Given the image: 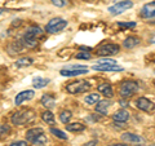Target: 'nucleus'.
I'll return each mask as SVG.
<instances>
[{
    "label": "nucleus",
    "mask_w": 155,
    "mask_h": 146,
    "mask_svg": "<svg viewBox=\"0 0 155 146\" xmlns=\"http://www.w3.org/2000/svg\"><path fill=\"white\" fill-rule=\"evenodd\" d=\"M44 35L43 32L41 27L39 26H30L26 28V32L23 35V39H22V43L23 45L27 47V48H34L38 45V39L41 38Z\"/></svg>",
    "instance_id": "obj_1"
},
{
    "label": "nucleus",
    "mask_w": 155,
    "mask_h": 146,
    "mask_svg": "<svg viewBox=\"0 0 155 146\" xmlns=\"http://www.w3.org/2000/svg\"><path fill=\"white\" fill-rule=\"evenodd\" d=\"M120 52V47L118 44H114V43H106L102 44L101 47L97 48L96 55L101 56V57H109V56H115Z\"/></svg>",
    "instance_id": "obj_6"
},
{
    "label": "nucleus",
    "mask_w": 155,
    "mask_h": 146,
    "mask_svg": "<svg viewBox=\"0 0 155 146\" xmlns=\"http://www.w3.org/2000/svg\"><path fill=\"white\" fill-rule=\"evenodd\" d=\"M93 70L96 71H105V72H119L123 71L124 67L116 65H110V64H96L93 66Z\"/></svg>",
    "instance_id": "obj_11"
},
{
    "label": "nucleus",
    "mask_w": 155,
    "mask_h": 146,
    "mask_svg": "<svg viewBox=\"0 0 155 146\" xmlns=\"http://www.w3.org/2000/svg\"><path fill=\"white\" fill-rule=\"evenodd\" d=\"M138 91V84L133 80H127V81H123L122 85H120V96H122V98L127 100L129 97H132L136 92Z\"/></svg>",
    "instance_id": "obj_5"
},
{
    "label": "nucleus",
    "mask_w": 155,
    "mask_h": 146,
    "mask_svg": "<svg viewBox=\"0 0 155 146\" xmlns=\"http://www.w3.org/2000/svg\"><path fill=\"white\" fill-rule=\"evenodd\" d=\"M150 44H155V34L151 38H150Z\"/></svg>",
    "instance_id": "obj_36"
},
{
    "label": "nucleus",
    "mask_w": 155,
    "mask_h": 146,
    "mask_svg": "<svg viewBox=\"0 0 155 146\" xmlns=\"http://www.w3.org/2000/svg\"><path fill=\"white\" fill-rule=\"evenodd\" d=\"M118 26L122 27V28H133L136 27V22H125V21H122V22H118Z\"/></svg>",
    "instance_id": "obj_29"
},
{
    "label": "nucleus",
    "mask_w": 155,
    "mask_h": 146,
    "mask_svg": "<svg viewBox=\"0 0 155 146\" xmlns=\"http://www.w3.org/2000/svg\"><path fill=\"white\" fill-rule=\"evenodd\" d=\"M142 18H155V2L147 3L141 8L140 12Z\"/></svg>",
    "instance_id": "obj_13"
},
{
    "label": "nucleus",
    "mask_w": 155,
    "mask_h": 146,
    "mask_svg": "<svg viewBox=\"0 0 155 146\" xmlns=\"http://www.w3.org/2000/svg\"><path fill=\"white\" fill-rule=\"evenodd\" d=\"M40 102L47 110H51L54 108L56 98H54V96H52L51 93H45V95H43V97L40 98Z\"/></svg>",
    "instance_id": "obj_14"
},
{
    "label": "nucleus",
    "mask_w": 155,
    "mask_h": 146,
    "mask_svg": "<svg viewBox=\"0 0 155 146\" xmlns=\"http://www.w3.org/2000/svg\"><path fill=\"white\" fill-rule=\"evenodd\" d=\"M149 146H155V145H149Z\"/></svg>",
    "instance_id": "obj_39"
},
{
    "label": "nucleus",
    "mask_w": 155,
    "mask_h": 146,
    "mask_svg": "<svg viewBox=\"0 0 155 146\" xmlns=\"http://www.w3.org/2000/svg\"><path fill=\"white\" fill-rule=\"evenodd\" d=\"M96 145H97V141H96V140H93V141H89V142L84 144L83 146H96Z\"/></svg>",
    "instance_id": "obj_34"
},
{
    "label": "nucleus",
    "mask_w": 155,
    "mask_h": 146,
    "mask_svg": "<svg viewBox=\"0 0 155 146\" xmlns=\"http://www.w3.org/2000/svg\"><path fill=\"white\" fill-rule=\"evenodd\" d=\"M49 79H47V78H40V76H36L32 79V87L36 89H41L44 88V87H47L48 84H49Z\"/></svg>",
    "instance_id": "obj_20"
},
{
    "label": "nucleus",
    "mask_w": 155,
    "mask_h": 146,
    "mask_svg": "<svg viewBox=\"0 0 155 146\" xmlns=\"http://www.w3.org/2000/svg\"><path fill=\"white\" fill-rule=\"evenodd\" d=\"M66 26H67V21H66V19L60 18V17L52 18L51 21L47 23L45 31L48 34H57V32L62 31L64 28H66Z\"/></svg>",
    "instance_id": "obj_7"
},
{
    "label": "nucleus",
    "mask_w": 155,
    "mask_h": 146,
    "mask_svg": "<svg viewBox=\"0 0 155 146\" xmlns=\"http://www.w3.org/2000/svg\"><path fill=\"white\" fill-rule=\"evenodd\" d=\"M120 140L127 145H142L143 144V138L140 134L136 133H130V132H125L120 136Z\"/></svg>",
    "instance_id": "obj_9"
},
{
    "label": "nucleus",
    "mask_w": 155,
    "mask_h": 146,
    "mask_svg": "<svg viewBox=\"0 0 155 146\" xmlns=\"http://www.w3.org/2000/svg\"><path fill=\"white\" fill-rule=\"evenodd\" d=\"M136 106L137 109L145 111V113H151V111L155 110V104L153 101H150L149 98H145V97H140L136 101Z\"/></svg>",
    "instance_id": "obj_10"
},
{
    "label": "nucleus",
    "mask_w": 155,
    "mask_h": 146,
    "mask_svg": "<svg viewBox=\"0 0 155 146\" xmlns=\"http://www.w3.org/2000/svg\"><path fill=\"white\" fill-rule=\"evenodd\" d=\"M32 64H34V60L31 57H23L14 62V66L16 67H27V66H31Z\"/></svg>",
    "instance_id": "obj_23"
},
{
    "label": "nucleus",
    "mask_w": 155,
    "mask_h": 146,
    "mask_svg": "<svg viewBox=\"0 0 155 146\" xmlns=\"http://www.w3.org/2000/svg\"><path fill=\"white\" fill-rule=\"evenodd\" d=\"M110 101L109 100H101L98 104L96 105V111L98 114H101V115H106L107 114V111H109V109H110Z\"/></svg>",
    "instance_id": "obj_16"
},
{
    "label": "nucleus",
    "mask_w": 155,
    "mask_h": 146,
    "mask_svg": "<svg viewBox=\"0 0 155 146\" xmlns=\"http://www.w3.org/2000/svg\"><path fill=\"white\" fill-rule=\"evenodd\" d=\"M51 133L52 134H54L57 138H60V140H67V134L64 132V131H61V129H57V128H51Z\"/></svg>",
    "instance_id": "obj_26"
},
{
    "label": "nucleus",
    "mask_w": 155,
    "mask_h": 146,
    "mask_svg": "<svg viewBox=\"0 0 155 146\" xmlns=\"http://www.w3.org/2000/svg\"><path fill=\"white\" fill-rule=\"evenodd\" d=\"M89 72V69L87 66H83V65H69L66 66L65 69H62L60 71V74L62 76H78V75H84V74H88Z\"/></svg>",
    "instance_id": "obj_3"
},
{
    "label": "nucleus",
    "mask_w": 155,
    "mask_h": 146,
    "mask_svg": "<svg viewBox=\"0 0 155 146\" xmlns=\"http://www.w3.org/2000/svg\"><path fill=\"white\" fill-rule=\"evenodd\" d=\"M2 13H3V11H2V9H0V16H2Z\"/></svg>",
    "instance_id": "obj_38"
},
{
    "label": "nucleus",
    "mask_w": 155,
    "mask_h": 146,
    "mask_svg": "<svg viewBox=\"0 0 155 146\" xmlns=\"http://www.w3.org/2000/svg\"><path fill=\"white\" fill-rule=\"evenodd\" d=\"M113 119L114 121H118V123H125L128 119H129V113L127 110H119V111H116V113L113 115Z\"/></svg>",
    "instance_id": "obj_18"
},
{
    "label": "nucleus",
    "mask_w": 155,
    "mask_h": 146,
    "mask_svg": "<svg viewBox=\"0 0 155 146\" xmlns=\"http://www.w3.org/2000/svg\"><path fill=\"white\" fill-rule=\"evenodd\" d=\"M140 43H141L140 38H137V36H129V38H127L123 41V47L127 48V49H132V48L140 45Z\"/></svg>",
    "instance_id": "obj_19"
},
{
    "label": "nucleus",
    "mask_w": 155,
    "mask_h": 146,
    "mask_svg": "<svg viewBox=\"0 0 155 146\" xmlns=\"http://www.w3.org/2000/svg\"><path fill=\"white\" fill-rule=\"evenodd\" d=\"M66 129L69 131V132H83L85 129V125L83 123H69L66 124Z\"/></svg>",
    "instance_id": "obj_22"
},
{
    "label": "nucleus",
    "mask_w": 155,
    "mask_h": 146,
    "mask_svg": "<svg viewBox=\"0 0 155 146\" xmlns=\"http://www.w3.org/2000/svg\"><path fill=\"white\" fill-rule=\"evenodd\" d=\"M154 64H155V60H154Z\"/></svg>",
    "instance_id": "obj_40"
},
{
    "label": "nucleus",
    "mask_w": 155,
    "mask_h": 146,
    "mask_svg": "<svg viewBox=\"0 0 155 146\" xmlns=\"http://www.w3.org/2000/svg\"><path fill=\"white\" fill-rule=\"evenodd\" d=\"M41 119H43L44 123L49 124V125H53V124L56 123L54 115H53V113H52V111H49V110H47V111H44V113L41 114Z\"/></svg>",
    "instance_id": "obj_24"
},
{
    "label": "nucleus",
    "mask_w": 155,
    "mask_h": 146,
    "mask_svg": "<svg viewBox=\"0 0 155 146\" xmlns=\"http://www.w3.org/2000/svg\"><path fill=\"white\" fill-rule=\"evenodd\" d=\"M66 89L71 95H80V93L88 92L91 89V84L87 80H76V81H72L70 84H67Z\"/></svg>",
    "instance_id": "obj_4"
},
{
    "label": "nucleus",
    "mask_w": 155,
    "mask_h": 146,
    "mask_svg": "<svg viewBox=\"0 0 155 146\" xmlns=\"http://www.w3.org/2000/svg\"><path fill=\"white\" fill-rule=\"evenodd\" d=\"M91 53L88 52H79V53H76L75 55V58H78V60H91Z\"/></svg>",
    "instance_id": "obj_28"
},
{
    "label": "nucleus",
    "mask_w": 155,
    "mask_h": 146,
    "mask_svg": "<svg viewBox=\"0 0 155 146\" xmlns=\"http://www.w3.org/2000/svg\"><path fill=\"white\" fill-rule=\"evenodd\" d=\"M51 2L53 3V5H56L58 8H64L66 4H67L66 0H51Z\"/></svg>",
    "instance_id": "obj_32"
},
{
    "label": "nucleus",
    "mask_w": 155,
    "mask_h": 146,
    "mask_svg": "<svg viewBox=\"0 0 155 146\" xmlns=\"http://www.w3.org/2000/svg\"><path fill=\"white\" fill-rule=\"evenodd\" d=\"M97 88H98L100 93H102L104 96L109 97V98H111V97L114 96V89H113V87H111V84H109V83H102V84H100Z\"/></svg>",
    "instance_id": "obj_17"
},
{
    "label": "nucleus",
    "mask_w": 155,
    "mask_h": 146,
    "mask_svg": "<svg viewBox=\"0 0 155 146\" xmlns=\"http://www.w3.org/2000/svg\"><path fill=\"white\" fill-rule=\"evenodd\" d=\"M11 146H27L26 141H16V142L11 144Z\"/></svg>",
    "instance_id": "obj_33"
},
{
    "label": "nucleus",
    "mask_w": 155,
    "mask_h": 146,
    "mask_svg": "<svg viewBox=\"0 0 155 146\" xmlns=\"http://www.w3.org/2000/svg\"><path fill=\"white\" fill-rule=\"evenodd\" d=\"M96 64H110V65H116L118 62H116L115 60H113V58H109V57H102L101 60H98L96 62Z\"/></svg>",
    "instance_id": "obj_30"
},
{
    "label": "nucleus",
    "mask_w": 155,
    "mask_h": 146,
    "mask_svg": "<svg viewBox=\"0 0 155 146\" xmlns=\"http://www.w3.org/2000/svg\"><path fill=\"white\" fill-rule=\"evenodd\" d=\"M36 118V113L32 109H25L21 111H17L12 115V123L14 125H23V124H28L32 120H35Z\"/></svg>",
    "instance_id": "obj_2"
},
{
    "label": "nucleus",
    "mask_w": 155,
    "mask_h": 146,
    "mask_svg": "<svg viewBox=\"0 0 155 146\" xmlns=\"http://www.w3.org/2000/svg\"><path fill=\"white\" fill-rule=\"evenodd\" d=\"M34 96H35V92H34L32 89L22 91V92H19V93L16 96V98H14V104H16V105H22L23 102L32 100Z\"/></svg>",
    "instance_id": "obj_12"
},
{
    "label": "nucleus",
    "mask_w": 155,
    "mask_h": 146,
    "mask_svg": "<svg viewBox=\"0 0 155 146\" xmlns=\"http://www.w3.org/2000/svg\"><path fill=\"white\" fill-rule=\"evenodd\" d=\"M71 118H72V114H71L70 110H64V111H61V114H60V120H61L64 124H69L70 120H71Z\"/></svg>",
    "instance_id": "obj_25"
},
{
    "label": "nucleus",
    "mask_w": 155,
    "mask_h": 146,
    "mask_svg": "<svg viewBox=\"0 0 155 146\" xmlns=\"http://www.w3.org/2000/svg\"><path fill=\"white\" fill-rule=\"evenodd\" d=\"M109 146H128L127 144H113V145H109Z\"/></svg>",
    "instance_id": "obj_37"
},
{
    "label": "nucleus",
    "mask_w": 155,
    "mask_h": 146,
    "mask_svg": "<svg viewBox=\"0 0 155 146\" xmlns=\"http://www.w3.org/2000/svg\"><path fill=\"white\" fill-rule=\"evenodd\" d=\"M44 133V131H43L41 128H31V129H28L27 132H26V140L28 141V142H31L34 144V141H35L39 136Z\"/></svg>",
    "instance_id": "obj_15"
},
{
    "label": "nucleus",
    "mask_w": 155,
    "mask_h": 146,
    "mask_svg": "<svg viewBox=\"0 0 155 146\" xmlns=\"http://www.w3.org/2000/svg\"><path fill=\"white\" fill-rule=\"evenodd\" d=\"M120 105H122V108H127V106H128V102L123 98V100H120Z\"/></svg>",
    "instance_id": "obj_35"
},
{
    "label": "nucleus",
    "mask_w": 155,
    "mask_h": 146,
    "mask_svg": "<svg viewBox=\"0 0 155 146\" xmlns=\"http://www.w3.org/2000/svg\"><path fill=\"white\" fill-rule=\"evenodd\" d=\"M11 133V127L7 124H2L0 125V136H8Z\"/></svg>",
    "instance_id": "obj_31"
},
{
    "label": "nucleus",
    "mask_w": 155,
    "mask_h": 146,
    "mask_svg": "<svg viewBox=\"0 0 155 146\" xmlns=\"http://www.w3.org/2000/svg\"><path fill=\"white\" fill-rule=\"evenodd\" d=\"M100 96L101 95H98V93H89V95L85 96L84 102H85L87 105H97L101 101V97Z\"/></svg>",
    "instance_id": "obj_21"
},
{
    "label": "nucleus",
    "mask_w": 155,
    "mask_h": 146,
    "mask_svg": "<svg viewBox=\"0 0 155 146\" xmlns=\"http://www.w3.org/2000/svg\"><path fill=\"white\" fill-rule=\"evenodd\" d=\"M132 7H133V2H130V0H123V2H119L114 4V5L109 7V13L111 16H118V14L124 13L125 11H128Z\"/></svg>",
    "instance_id": "obj_8"
},
{
    "label": "nucleus",
    "mask_w": 155,
    "mask_h": 146,
    "mask_svg": "<svg viewBox=\"0 0 155 146\" xmlns=\"http://www.w3.org/2000/svg\"><path fill=\"white\" fill-rule=\"evenodd\" d=\"M47 144H48V137L45 136V133L40 134L35 141H34V145H36V146H45Z\"/></svg>",
    "instance_id": "obj_27"
}]
</instances>
